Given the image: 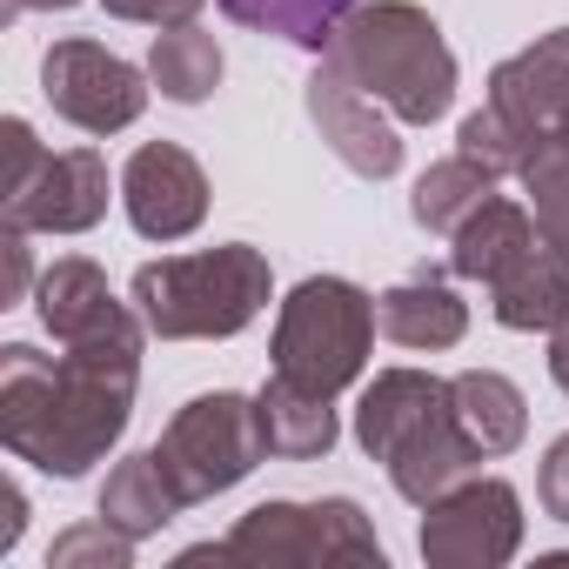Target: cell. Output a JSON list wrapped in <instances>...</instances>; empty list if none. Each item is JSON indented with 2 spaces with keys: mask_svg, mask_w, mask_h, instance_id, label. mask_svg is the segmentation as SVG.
I'll return each mask as SVG.
<instances>
[{
  "mask_svg": "<svg viewBox=\"0 0 569 569\" xmlns=\"http://www.w3.org/2000/svg\"><path fill=\"white\" fill-rule=\"evenodd\" d=\"M141 342V309L88 342H61V356L8 342L0 349V442H8V456L34 462L54 482H81L134 422Z\"/></svg>",
  "mask_w": 569,
  "mask_h": 569,
  "instance_id": "6da1fadb",
  "label": "cell"
},
{
  "mask_svg": "<svg viewBox=\"0 0 569 569\" xmlns=\"http://www.w3.org/2000/svg\"><path fill=\"white\" fill-rule=\"evenodd\" d=\"M356 442H362L369 462L389 469L396 496L416 502V509H429L442 489L476 476V462H489L469 442L449 382L429 376V369H382L356 402Z\"/></svg>",
  "mask_w": 569,
  "mask_h": 569,
  "instance_id": "7a4b0ae2",
  "label": "cell"
},
{
  "mask_svg": "<svg viewBox=\"0 0 569 569\" xmlns=\"http://www.w3.org/2000/svg\"><path fill=\"white\" fill-rule=\"evenodd\" d=\"M329 61L369 101H382L402 128H429L456 101V54H449L436 14L416 8V0H362L336 28Z\"/></svg>",
  "mask_w": 569,
  "mask_h": 569,
  "instance_id": "3957f363",
  "label": "cell"
},
{
  "mask_svg": "<svg viewBox=\"0 0 569 569\" xmlns=\"http://www.w3.org/2000/svg\"><path fill=\"white\" fill-rule=\"evenodd\" d=\"M128 302L141 309L148 336L161 342H228L274 302V268L248 241H221L201 254H161L134 268Z\"/></svg>",
  "mask_w": 569,
  "mask_h": 569,
  "instance_id": "277c9868",
  "label": "cell"
},
{
  "mask_svg": "<svg viewBox=\"0 0 569 569\" xmlns=\"http://www.w3.org/2000/svg\"><path fill=\"white\" fill-rule=\"evenodd\" d=\"M194 562H248V569H382V536L369 529L356 496L322 502H254L221 542L181 549V569Z\"/></svg>",
  "mask_w": 569,
  "mask_h": 569,
  "instance_id": "5b68a950",
  "label": "cell"
},
{
  "mask_svg": "<svg viewBox=\"0 0 569 569\" xmlns=\"http://www.w3.org/2000/svg\"><path fill=\"white\" fill-rule=\"evenodd\" d=\"M376 296L356 289L349 274H309L274 309V376H289L316 396H342L362 382L369 349H376Z\"/></svg>",
  "mask_w": 569,
  "mask_h": 569,
  "instance_id": "8992f818",
  "label": "cell"
},
{
  "mask_svg": "<svg viewBox=\"0 0 569 569\" xmlns=\"http://www.w3.org/2000/svg\"><path fill=\"white\" fill-rule=\"evenodd\" d=\"M174 496L194 509L208 496H228L234 482L254 476V462H268V436H261V402L234 396V389H208L194 402H181L154 442Z\"/></svg>",
  "mask_w": 569,
  "mask_h": 569,
  "instance_id": "52a82bcc",
  "label": "cell"
},
{
  "mask_svg": "<svg viewBox=\"0 0 569 569\" xmlns=\"http://www.w3.org/2000/svg\"><path fill=\"white\" fill-rule=\"evenodd\" d=\"M422 562L429 569H502L522 549V496L502 476H462L422 509Z\"/></svg>",
  "mask_w": 569,
  "mask_h": 569,
  "instance_id": "ba28073f",
  "label": "cell"
},
{
  "mask_svg": "<svg viewBox=\"0 0 569 569\" xmlns=\"http://www.w3.org/2000/svg\"><path fill=\"white\" fill-rule=\"evenodd\" d=\"M41 94L81 134H121L148 114V74L134 61H121L114 48L81 41V34L54 41L41 54Z\"/></svg>",
  "mask_w": 569,
  "mask_h": 569,
  "instance_id": "9c48e42d",
  "label": "cell"
},
{
  "mask_svg": "<svg viewBox=\"0 0 569 569\" xmlns=\"http://www.w3.org/2000/svg\"><path fill=\"white\" fill-rule=\"evenodd\" d=\"M302 101H309V121H316V134L329 141V154L349 168V174H362V181H389L396 168H402V134H396V114L382 108V101H369L329 54L316 61V74H309V88H302Z\"/></svg>",
  "mask_w": 569,
  "mask_h": 569,
  "instance_id": "30bf717a",
  "label": "cell"
},
{
  "mask_svg": "<svg viewBox=\"0 0 569 569\" xmlns=\"http://www.w3.org/2000/svg\"><path fill=\"white\" fill-rule=\"evenodd\" d=\"M121 208H128L134 234L181 241L208 221V174L181 141H141L121 168Z\"/></svg>",
  "mask_w": 569,
  "mask_h": 569,
  "instance_id": "8fae6325",
  "label": "cell"
},
{
  "mask_svg": "<svg viewBox=\"0 0 569 569\" xmlns=\"http://www.w3.org/2000/svg\"><path fill=\"white\" fill-rule=\"evenodd\" d=\"M108 214V161L94 148H61L34 168L28 188L0 194V221L28 234H88Z\"/></svg>",
  "mask_w": 569,
  "mask_h": 569,
  "instance_id": "7c38bea8",
  "label": "cell"
},
{
  "mask_svg": "<svg viewBox=\"0 0 569 569\" xmlns=\"http://www.w3.org/2000/svg\"><path fill=\"white\" fill-rule=\"evenodd\" d=\"M489 108L536 148L542 134H569V28H549L522 54L489 68Z\"/></svg>",
  "mask_w": 569,
  "mask_h": 569,
  "instance_id": "4fadbf2b",
  "label": "cell"
},
{
  "mask_svg": "<svg viewBox=\"0 0 569 569\" xmlns=\"http://www.w3.org/2000/svg\"><path fill=\"white\" fill-rule=\"evenodd\" d=\"M489 316L516 336H549L569 322V254L549 241H529L509 268H496L489 281Z\"/></svg>",
  "mask_w": 569,
  "mask_h": 569,
  "instance_id": "5bb4252c",
  "label": "cell"
},
{
  "mask_svg": "<svg viewBox=\"0 0 569 569\" xmlns=\"http://www.w3.org/2000/svg\"><path fill=\"white\" fill-rule=\"evenodd\" d=\"M376 322H382V336L396 342V349H456L462 336H469V302L449 289V274L442 268H416V274H402L396 289H382L376 296Z\"/></svg>",
  "mask_w": 569,
  "mask_h": 569,
  "instance_id": "9a60e30c",
  "label": "cell"
},
{
  "mask_svg": "<svg viewBox=\"0 0 569 569\" xmlns=\"http://www.w3.org/2000/svg\"><path fill=\"white\" fill-rule=\"evenodd\" d=\"M34 309H41V329L54 342H88V336H101V329H114V322L134 316V302H121L108 289L101 261H88V254H61L34 281Z\"/></svg>",
  "mask_w": 569,
  "mask_h": 569,
  "instance_id": "2e32d148",
  "label": "cell"
},
{
  "mask_svg": "<svg viewBox=\"0 0 569 569\" xmlns=\"http://www.w3.org/2000/svg\"><path fill=\"white\" fill-rule=\"evenodd\" d=\"M254 402H261L268 456H281V462H316V456H329L336 436H342L336 396H316V389H302V382H289V376H268Z\"/></svg>",
  "mask_w": 569,
  "mask_h": 569,
  "instance_id": "e0dca14e",
  "label": "cell"
},
{
  "mask_svg": "<svg viewBox=\"0 0 569 569\" xmlns=\"http://www.w3.org/2000/svg\"><path fill=\"white\" fill-rule=\"evenodd\" d=\"M529 241H542L536 214H529L522 201H509V194H489V201L449 234V274H462V281H489V274L509 268Z\"/></svg>",
  "mask_w": 569,
  "mask_h": 569,
  "instance_id": "ac0fdd59",
  "label": "cell"
},
{
  "mask_svg": "<svg viewBox=\"0 0 569 569\" xmlns=\"http://www.w3.org/2000/svg\"><path fill=\"white\" fill-rule=\"evenodd\" d=\"M449 396H456V416H462L469 442H476L489 462L522 449V436H529V402H522V389H516L502 369H462V376H449Z\"/></svg>",
  "mask_w": 569,
  "mask_h": 569,
  "instance_id": "d6986e66",
  "label": "cell"
},
{
  "mask_svg": "<svg viewBox=\"0 0 569 569\" xmlns=\"http://www.w3.org/2000/svg\"><path fill=\"white\" fill-rule=\"evenodd\" d=\"M181 509H188V502L174 496V482H168V469H161L154 449L121 456V462L108 469V482H101V516H108L114 529H128L134 542H141V536H161Z\"/></svg>",
  "mask_w": 569,
  "mask_h": 569,
  "instance_id": "ffe728a7",
  "label": "cell"
},
{
  "mask_svg": "<svg viewBox=\"0 0 569 569\" xmlns=\"http://www.w3.org/2000/svg\"><path fill=\"white\" fill-rule=\"evenodd\" d=\"M221 41L208 34V28H194V21H181V28H161L154 34V48H148V81L174 101V108H201L214 88H221Z\"/></svg>",
  "mask_w": 569,
  "mask_h": 569,
  "instance_id": "44dd1931",
  "label": "cell"
},
{
  "mask_svg": "<svg viewBox=\"0 0 569 569\" xmlns=\"http://www.w3.org/2000/svg\"><path fill=\"white\" fill-rule=\"evenodd\" d=\"M362 8V0H221V14L248 34H274L289 48H309V54H329L336 28Z\"/></svg>",
  "mask_w": 569,
  "mask_h": 569,
  "instance_id": "7402d4cb",
  "label": "cell"
},
{
  "mask_svg": "<svg viewBox=\"0 0 569 569\" xmlns=\"http://www.w3.org/2000/svg\"><path fill=\"white\" fill-rule=\"evenodd\" d=\"M496 194V174L489 168H476L469 154H449V161H429L422 174H416V194H409V214H416V228L422 234H456L482 201Z\"/></svg>",
  "mask_w": 569,
  "mask_h": 569,
  "instance_id": "603a6c76",
  "label": "cell"
},
{
  "mask_svg": "<svg viewBox=\"0 0 569 569\" xmlns=\"http://www.w3.org/2000/svg\"><path fill=\"white\" fill-rule=\"evenodd\" d=\"M522 194L549 248L569 254V134H542L522 161Z\"/></svg>",
  "mask_w": 569,
  "mask_h": 569,
  "instance_id": "cb8c5ba5",
  "label": "cell"
},
{
  "mask_svg": "<svg viewBox=\"0 0 569 569\" xmlns=\"http://www.w3.org/2000/svg\"><path fill=\"white\" fill-rule=\"evenodd\" d=\"M128 562H134V536L114 529L108 516L74 522L48 542V569H128Z\"/></svg>",
  "mask_w": 569,
  "mask_h": 569,
  "instance_id": "d4e9b609",
  "label": "cell"
},
{
  "mask_svg": "<svg viewBox=\"0 0 569 569\" xmlns=\"http://www.w3.org/2000/svg\"><path fill=\"white\" fill-rule=\"evenodd\" d=\"M456 154H469L476 168H489L496 181L502 174H522V161H529V141L482 101L476 114H462V128H456Z\"/></svg>",
  "mask_w": 569,
  "mask_h": 569,
  "instance_id": "484cf974",
  "label": "cell"
},
{
  "mask_svg": "<svg viewBox=\"0 0 569 569\" xmlns=\"http://www.w3.org/2000/svg\"><path fill=\"white\" fill-rule=\"evenodd\" d=\"M0 154H8V174H0V194H14V188H28L34 181V168L48 161V148H41V134L21 121V114H8L0 121Z\"/></svg>",
  "mask_w": 569,
  "mask_h": 569,
  "instance_id": "4316f807",
  "label": "cell"
},
{
  "mask_svg": "<svg viewBox=\"0 0 569 569\" xmlns=\"http://www.w3.org/2000/svg\"><path fill=\"white\" fill-rule=\"evenodd\" d=\"M536 502L549 522H569V436H556L542 449V469H536Z\"/></svg>",
  "mask_w": 569,
  "mask_h": 569,
  "instance_id": "83f0119b",
  "label": "cell"
},
{
  "mask_svg": "<svg viewBox=\"0 0 569 569\" xmlns=\"http://www.w3.org/2000/svg\"><path fill=\"white\" fill-rule=\"evenodd\" d=\"M101 8L114 21H134V28H181V21H194L208 8V0H101Z\"/></svg>",
  "mask_w": 569,
  "mask_h": 569,
  "instance_id": "f1b7e54d",
  "label": "cell"
},
{
  "mask_svg": "<svg viewBox=\"0 0 569 569\" xmlns=\"http://www.w3.org/2000/svg\"><path fill=\"white\" fill-rule=\"evenodd\" d=\"M8 234H0V254H8V281H0V309H14V302H28V289H34V248H28V228H14V221H0Z\"/></svg>",
  "mask_w": 569,
  "mask_h": 569,
  "instance_id": "f546056e",
  "label": "cell"
},
{
  "mask_svg": "<svg viewBox=\"0 0 569 569\" xmlns=\"http://www.w3.org/2000/svg\"><path fill=\"white\" fill-rule=\"evenodd\" d=\"M21 529H28V496H21V482H8V522H0V556L21 542Z\"/></svg>",
  "mask_w": 569,
  "mask_h": 569,
  "instance_id": "4dcf8cb0",
  "label": "cell"
},
{
  "mask_svg": "<svg viewBox=\"0 0 569 569\" xmlns=\"http://www.w3.org/2000/svg\"><path fill=\"white\" fill-rule=\"evenodd\" d=\"M549 382L569 396V322H562V329H549Z\"/></svg>",
  "mask_w": 569,
  "mask_h": 569,
  "instance_id": "1f68e13d",
  "label": "cell"
},
{
  "mask_svg": "<svg viewBox=\"0 0 569 569\" xmlns=\"http://www.w3.org/2000/svg\"><path fill=\"white\" fill-rule=\"evenodd\" d=\"M68 8H81V0H8V8H0V21H21V14H68Z\"/></svg>",
  "mask_w": 569,
  "mask_h": 569,
  "instance_id": "d6a6232c",
  "label": "cell"
}]
</instances>
